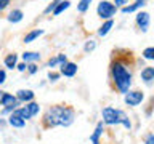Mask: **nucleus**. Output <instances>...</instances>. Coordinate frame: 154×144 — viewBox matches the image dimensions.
Segmentation results:
<instances>
[{
  "mask_svg": "<svg viewBox=\"0 0 154 144\" xmlns=\"http://www.w3.org/2000/svg\"><path fill=\"white\" fill-rule=\"evenodd\" d=\"M75 120V110L71 106L58 104L47 109L42 122L45 128H55V127H71Z\"/></svg>",
  "mask_w": 154,
  "mask_h": 144,
  "instance_id": "nucleus-1",
  "label": "nucleus"
},
{
  "mask_svg": "<svg viewBox=\"0 0 154 144\" xmlns=\"http://www.w3.org/2000/svg\"><path fill=\"white\" fill-rule=\"evenodd\" d=\"M111 80L114 83V88L119 93L125 94L132 86V69L125 59H114L109 67Z\"/></svg>",
  "mask_w": 154,
  "mask_h": 144,
  "instance_id": "nucleus-2",
  "label": "nucleus"
},
{
  "mask_svg": "<svg viewBox=\"0 0 154 144\" xmlns=\"http://www.w3.org/2000/svg\"><path fill=\"white\" fill-rule=\"evenodd\" d=\"M101 117H103V122L104 125L108 127H116V125H124L127 130H132V122H130L128 115L124 112L122 109H116V107H111V106H106L101 110Z\"/></svg>",
  "mask_w": 154,
  "mask_h": 144,
  "instance_id": "nucleus-3",
  "label": "nucleus"
},
{
  "mask_svg": "<svg viewBox=\"0 0 154 144\" xmlns=\"http://www.w3.org/2000/svg\"><path fill=\"white\" fill-rule=\"evenodd\" d=\"M38 112H40V106H38V103H35V101L26 103V106H21V107L13 110V114H16L18 117H21L24 120H31L32 117H35Z\"/></svg>",
  "mask_w": 154,
  "mask_h": 144,
  "instance_id": "nucleus-4",
  "label": "nucleus"
},
{
  "mask_svg": "<svg viewBox=\"0 0 154 144\" xmlns=\"http://www.w3.org/2000/svg\"><path fill=\"white\" fill-rule=\"evenodd\" d=\"M116 13H117V8H116V5L112 2H109V0H101L98 3V7H96V14L104 19V21H108V19H112L116 16Z\"/></svg>",
  "mask_w": 154,
  "mask_h": 144,
  "instance_id": "nucleus-5",
  "label": "nucleus"
},
{
  "mask_svg": "<svg viewBox=\"0 0 154 144\" xmlns=\"http://www.w3.org/2000/svg\"><path fill=\"white\" fill-rule=\"evenodd\" d=\"M143 99H144V93L140 90H128L124 94V103L128 107H137V106H140L143 103Z\"/></svg>",
  "mask_w": 154,
  "mask_h": 144,
  "instance_id": "nucleus-6",
  "label": "nucleus"
},
{
  "mask_svg": "<svg viewBox=\"0 0 154 144\" xmlns=\"http://www.w3.org/2000/svg\"><path fill=\"white\" fill-rule=\"evenodd\" d=\"M135 22H137L140 31L143 34H146L149 29V22H151V16H149L148 11H138L137 16H135Z\"/></svg>",
  "mask_w": 154,
  "mask_h": 144,
  "instance_id": "nucleus-7",
  "label": "nucleus"
},
{
  "mask_svg": "<svg viewBox=\"0 0 154 144\" xmlns=\"http://www.w3.org/2000/svg\"><path fill=\"white\" fill-rule=\"evenodd\" d=\"M19 101L16 99V96L14 94H11V93H7L5 91V94H3V98H2V101H0V106H3V109H7V107H10V109H18L19 107Z\"/></svg>",
  "mask_w": 154,
  "mask_h": 144,
  "instance_id": "nucleus-8",
  "label": "nucleus"
},
{
  "mask_svg": "<svg viewBox=\"0 0 154 144\" xmlns=\"http://www.w3.org/2000/svg\"><path fill=\"white\" fill-rule=\"evenodd\" d=\"M77 70H79V66L75 62H71V61H66L64 64L60 66V74L64 77H69V79L77 74Z\"/></svg>",
  "mask_w": 154,
  "mask_h": 144,
  "instance_id": "nucleus-9",
  "label": "nucleus"
},
{
  "mask_svg": "<svg viewBox=\"0 0 154 144\" xmlns=\"http://www.w3.org/2000/svg\"><path fill=\"white\" fill-rule=\"evenodd\" d=\"M14 96H16V99L19 101V103H24V104H26V103H31V101H34V98H35V93H34L32 90H24V88H23V90H18Z\"/></svg>",
  "mask_w": 154,
  "mask_h": 144,
  "instance_id": "nucleus-10",
  "label": "nucleus"
},
{
  "mask_svg": "<svg viewBox=\"0 0 154 144\" xmlns=\"http://www.w3.org/2000/svg\"><path fill=\"white\" fill-rule=\"evenodd\" d=\"M103 133H104V123L103 122H98V123H96V127H95V131L90 134L91 144H101L100 139H101V136H103Z\"/></svg>",
  "mask_w": 154,
  "mask_h": 144,
  "instance_id": "nucleus-11",
  "label": "nucleus"
},
{
  "mask_svg": "<svg viewBox=\"0 0 154 144\" xmlns=\"http://www.w3.org/2000/svg\"><path fill=\"white\" fill-rule=\"evenodd\" d=\"M140 77H141V80L146 85H151L154 82V67L146 66L144 69H141V72H140Z\"/></svg>",
  "mask_w": 154,
  "mask_h": 144,
  "instance_id": "nucleus-12",
  "label": "nucleus"
},
{
  "mask_svg": "<svg viewBox=\"0 0 154 144\" xmlns=\"http://www.w3.org/2000/svg\"><path fill=\"white\" fill-rule=\"evenodd\" d=\"M66 61H67V56L64 55V53H60V55H56V56H53V58H50V59H48L47 67L53 69V67H58V66L64 64Z\"/></svg>",
  "mask_w": 154,
  "mask_h": 144,
  "instance_id": "nucleus-13",
  "label": "nucleus"
},
{
  "mask_svg": "<svg viewBox=\"0 0 154 144\" xmlns=\"http://www.w3.org/2000/svg\"><path fill=\"white\" fill-rule=\"evenodd\" d=\"M7 123L10 125V127H13V128H24L26 127V120L21 118V117H18L16 114H11V115H8V120H7Z\"/></svg>",
  "mask_w": 154,
  "mask_h": 144,
  "instance_id": "nucleus-14",
  "label": "nucleus"
},
{
  "mask_svg": "<svg viewBox=\"0 0 154 144\" xmlns=\"http://www.w3.org/2000/svg\"><path fill=\"white\" fill-rule=\"evenodd\" d=\"M3 64H5V67H8V69H16L18 55L16 53H8V55L5 56V59H3Z\"/></svg>",
  "mask_w": 154,
  "mask_h": 144,
  "instance_id": "nucleus-15",
  "label": "nucleus"
},
{
  "mask_svg": "<svg viewBox=\"0 0 154 144\" xmlns=\"http://www.w3.org/2000/svg\"><path fill=\"white\" fill-rule=\"evenodd\" d=\"M23 18H24V13H23L19 8H14L13 11H10V13H8L7 21H8V22H13V24H16V22H19V21H23Z\"/></svg>",
  "mask_w": 154,
  "mask_h": 144,
  "instance_id": "nucleus-16",
  "label": "nucleus"
},
{
  "mask_svg": "<svg viewBox=\"0 0 154 144\" xmlns=\"http://www.w3.org/2000/svg\"><path fill=\"white\" fill-rule=\"evenodd\" d=\"M40 53L38 51H24L23 53V61L26 62V64H29V62H37L40 61Z\"/></svg>",
  "mask_w": 154,
  "mask_h": 144,
  "instance_id": "nucleus-17",
  "label": "nucleus"
},
{
  "mask_svg": "<svg viewBox=\"0 0 154 144\" xmlns=\"http://www.w3.org/2000/svg\"><path fill=\"white\" fill-rule=\"evenodd\" d=\"M112 27H114V19H108V21H104V22L100 26V29H98V35H100V37L108 35L109 31H111Z\"/></svg>",
  "mask_w": 154,
  "mask_h": 144,
  "instance_id": "nucleus-18",
  "label": "nucleus"
},
{
  "mask_svg": "<svg viewBox=\"0 0 154 144\" xmlns=\"http://www.w3.org/2000/svg\"><path fill=\"white\" fill-rule=\"evenodd\" d=\"M40 35H43V29H34V31L27 32L26 35H24L23 42H24V43H31V42L35 40V38H38Z\"/></svg>",
  "mask_w": 154,
  "mask_h": 144,
  "instance_id": "nucleus-19",
  "label": "nucleus"
},
{
  "mask_svg": "<svg viewBox=\"0 0 154 144\" xmlns=\"http://www.w3.org/2000/svg\"><path fill=\"white\" fill-rule=\"evenodd\" d=\"M144 7V3H138V2H135L132 5H125V7L120 8V11L122 13H133V11H138L140 8H143Z\"/></svg>",
  "mask_w": 154,
  "mask_h": 144,
  "instance_id": "nucleus-20",
  "label": "nucleus"
},
{
  "mask_svg": "<svg viewBox=\"0 0 154 144\" xmlns=\"http://www.w3.org/2000/svg\"><path fill=\"white\" fill-rule=\"evenodd\" d=\"M69 7H71V2H69V0H61V2L58 3V7L53 10V14H55V16H58V14H61L64 10H67Z\"/></svg>",
  "mask_w": 154,
  "mask_h": 144,
  "instance_id": "nucleus-21",
  "label": "nucleus"
},
{
  "mask_svg": "<svg viewBox=\"0 0 154 144\" xmlns=\"http://www.w3.org/2000/svg\"><path fill=\"white\" fill-rule=\"evenodd\" d=\"M93 0H79V3H77V11L79 13H85L87 10L90 8V5Z\"/></svg>",
  "mask_w": 154,
  "mask_h": 144,
  "instance_id": "nucleus-22",
  "label": "nucleus"
},
{
  "mask_svg": "<svg viewBox=\"0 0 154 144\" xmlns=\"http://www.w3.org/2000/svg\"><path fill=\"white\" fill-rule=\"evenodd\" d=\"M141 56H143V59H146V61H154V46L144 48Z\"/></svg>",
  "mask_w": 154,
  "mask_h": 144,
  "instance_id": "nucleus-23",
  "label": "nucleus"
},
{
  "mask_svg": "<svg viewBox=\"0 0 154 144\" xmlns=\"http://www.w3.org/2000/svg\"><path fill=\"white\" fill-rule=\"evenodd\" d=\"M96 48V42L93 40V38H90V40H87L85 42V45H84V51L85 53H91Z\"/></svg>",
  "mask_w": 154,
  "mask_h": 144,
  "instance_id": "nucleus-24",
  "label": "nucleus"
},
{
  "mask_svg": "<svg viewBox=\"0 0 154 144\" xmlns=\"http://www.w3.org/2000/svg\"><path fill=\"white\" fill-rule=\"evenodd\" d=\"M60 2H61V0H51V3L48 5V7H47L45 10H43V13H45V14H50V13H53V10H55V8L58 7V3H60Z\"/></svg>",
  "mask_w": 154,
  "mask_h": 144,
  "instance_id": "nucleus-25",
  "label": "nucleus"
},
{
  "mask_svg": "<svg viewBox=\"0 0 154 144\" xmlns=\"http://www.w3.org/2000/svg\"><path fill=\"white\" fill-rule=\"evenodd\" d=\"M31 75H34V74H37L38 72V66H37V62H29L27 64V69H26Z\"/></svg>",
  "mask_w": 154,
  "mask_h": 144,
  "instance_id": "nucleus-26",
  "label": "nucleus"
},
{
  "mask_svg": "<svg viewBox=\"0 0 154 144\" xmlns=\"http://www.w3.org/2000/svg\"><path fill=\"white\" fill-rule=\"evenodd\" d=\"M60 75H61L60 72H53V70H50V72H48V80L55 83V82H58V79H60Z\"/></svg>",
  "mask_w": 154,
  "mask_h": 144,
  "instance_id": "nucleus-27",
  "label": "nucleus"
},
{
  "mask_svg": "<svg viewBox=\"0 0 154 144\" xmlns=\"http://www.w3.org/2000/svg\"><path fill=\"white\" fill-rule=\"evenodd\" d=\"M128 2H130V0H114V5H116V8H122V7H125V5H128Z\"/></svg>",
  "mask_w": 154,
  "mask_h": 144,
  "instance_id": "nucleus-28",
  "label": "nucleus"
},
{
  "mask_svg": "<svg viewBox=\"0 0 154 144\" xmlns=\"http://www.w3.org/2000/svg\"><path fill=\"white\" fill-rule=\"evenodd\" d=\"M144 144H154V133H149L144 136Z\"/></svg>",
  "mask_w": 154,
  "mask_h": 144,
  "instance_id": "nucleus-29",
  "label": "nucleus"
},
{
  "mask_svg": "<svg viewBox=\"0 0 154 144\" xmlns=\"http://www.w3.org/2000/svg\"><path fill=\"white\" fill-rule=\"evenodd\" d=\"M10 3H11V0H0V11H3L5 8H8Z\"/></svg>",
  "mask_w": 154,
  "mask_h": 144,
  "instance_id": "nucleus-30",
  "label": "nucleus"
},
{
  "mask_svg": "<svg viewBox=\"0 0 154 144\" xmlns=\"http://www.w3.org/2000/svg\"><path fill=\"white\" fill-rule=\"evenodd\" d=\"M5 82H7V72L3 69H0V85H3Z\"/></svg>",
  "mask_w": 154,
  "mask_h": 144,
  "instance_id": "nucleus-31",
  "label": "nucleus"
},
{
  "mask_svg": "<svg viewBox=\"0 0 154 144\" xmlns=\"http://www.w3.org/2000/svg\"><path fill=\"white\" fill-rule=\"evenodd\" d=\"M16 69H18L19 72H24V70H26V69H27V64H26V62H18V66H16Z\"/></svg>",
  "mask_w": 154,
  "mask_h": 144,
  "instance_id": "nucleus-32",
  "label": "nucleus"
},
{
  "mask_svg": "<svg viewBox=\"0 0 154 144\" xmlns=\"http://www.w3.org/2000/svg\"><path fill=\"white\" fill-rule=\"evenodd\" d=\"M3 94H5V91H2V90H0V101H2V98H3Z\"/></svg>",
  "mask_w": 154,
  "mask_h": 144,
  "instance_id": "nucleus-33",
  "label": "nucleus"
},
{
  "mask_svg": "<svg viewBox=\"0 0 154 144\" xmlns=\"http://www.w3.org/2000/svg\"><path fill=\"white\" fill-rule=\"evenodd\" d=\"M135 2H138V3H144L146 0H135ZM144 5H146V3H144Z\"/></svg>",
  "mask_w": 154,
  "mask_h": 144,
  "instance_id": "nucleus-34",
  "label": "nucleus"
},
{
  "mask_svg": "<svg viewBox=\"0 0 154 144\" xmlns=\"http://www.w3.org/2000/svg\"><path fill=\"white\" fill-rule=\"evenodd\" d=\"M5 123H7V122H5L3 118H0V125H5Z\"/></svg>",
  "mask_w": 154,
  "mask_h": 144,
  "instance_id": "nucleus-35",
  "label": "nucleus"
}]
</instances>
